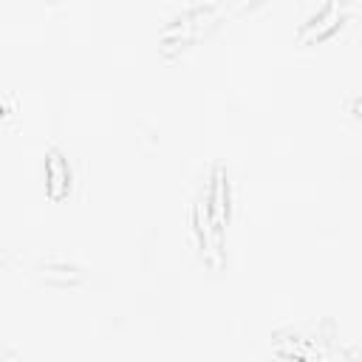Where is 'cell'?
Instances as JSON below:
<instances>
[{"mask_svg":"<svg viewBox=\"0 0 362 362\" xmlns=\"http://www.w3.org/2000/svg\"><path fill=\"white\" fill-rule=\"evenodd\" d=\"M45 175H48L51 198H62V195L68 192V187H71V167H68V161L62 158L59 150H51V153H48Z\"/></svg>","mask_w":362,"mask_h":362,"instance_id":"1","label":"cell"}]
</instances>
